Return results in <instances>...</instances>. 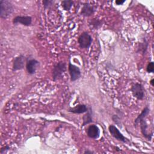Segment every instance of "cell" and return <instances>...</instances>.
I'll return each mask as SVG.
<instances>
[{
    "instance_id": "8fae6325",
    "label": "cell",
    "mask_w": 154,
    "mask_h": 154,
    "mask_svg": "<svg viewBox=\"0 0 154 154\" xmlns=\"http://www.w3.org/2000/svg\"><path fill=\"white\" fill-rule=\"evenodd\" d=\"M139 124L140 125V129L143 135L148 140L150 141L153 136V132H148V125L146 120L144 119L141 120L139 122Z\"/></svg>"
},
{
    "instance_id": "5b68a950",
    "label": "cell",
    "mask_w": 154,
    "mask_h": 154,
    "mask_svg": "<svg viewBox=\"0 0 154 154\" xmlns=\"http://www.w3.org/2000/svg\"><path fill=\"white\" fill-rule=\"evenodd\" d=\"M108 130L110 134L116 140L125 143H126L129 141V140L120 132L119 129L116 126L109 125L108 127Z\"/></svg>"
},
{
    "instance_id": "52a82bcc",
    "label": "cell",
    "mask_w": 154,
    "mask_h": 154,
    "mask_svg": "<svg viewBox=\"0 0 154 154\" xmlns=\"http://www.w3.org/2000/svg\"><path fill=\"white\" fill-rule=\"evenodd\" d=\"M39 61L32 58H26V69L29 75H33L35 73L39 66Z\"/></svg>"
},
{
    "instance_id": "30bf717a",
    "label": "cell",
    "mask_w": 154,
    "mask_h": 154,
    "mask_svg": "<svg viewBox=\"0 0 154 154\" xmlns=\"http://www.w3.org/2000/svg\"><path fill=\"white\" fill-rule=\"evenodd\" d=\"M87 135L90 138L97 139L100 136V129L96 125H91L87 129Z\"/></svg>"
},
{
    "instance_id": "ffe728a7",
    "label": "cell",
    "mask_w": 154,
    "mask_h": 154,
    "mask_svg": "<svg viewBox=\"0 0 154 154\" xmlns=\"http://www.w3.org/2000/svg\"><path fill=\"white\" fill-rule=\"evenodd\" d=\"M146 70L148 73H153L154 72V63L153 61L149 63Z\"/></svg>"
},
{
    "instance_id": "7c38bea8",
    "label": "cell",
    "mask_w": 154,
    "mask_h": 154,
    "mask_svg": "<svg viewBox=\"0 0 154 154\" xmlns=\"http://www.w3.org/2000/svg\"><path fill=\"white\" fill-rule=\"evenodd\" d=\"M94 13V7L89 3L84 4L81 11V14L84 17H90Z\"/></svg>"
},
{
    "instance_id": "d6986e66",
    "label": "cell",
    "mask_w": 154,
    "mask_h": 154,
    "mask_svg": "<svg viewBox=\"0 0 154 154\" xmlns=\"http://www.w3.org/2000/svg\"><path fill=\"white\" fill-rule=\"evenodd\" d=\"M54 1L53 0H44L43 1V4L45 9L49 8L54 5Z\"/></svg>"
},
{
    "instance_id": "6da1fadb",
    "label": "cell",
    "mask_w": 154,
    "mask_h": 154,
    "mask_svg": "<svg viewBox=\"0 0 154 154\" xmlns=\"http://www.w3.org/2000/svg\"><path fill=\"white\" fill-rule=\"evenodd\" d=\"M14 11V7L12 3L7 0L0 1V17L6 19Z\"/></svg>"
},
{
    "instance_id": "277c9868",
    "label": "cell",
    "mask_w": 154,
    "mask_h": 154,
    "mask_svg": "<svg viewBox=\"0 0 154 154\" xmlns=\"http://www.w3.org/2000/svg\"><path fill=\"white\" fill-rule=\"evenodd\" d=\"M131 91L133 96L138 100H143L145 96V91L143 86L140 83H135L132 87Z\"/></svg>"
},
{
    "instance_id": "44dd1931",
    "label": "cell",
    "mask_w": 154,
    "mask_h": 154,
    "mask_svg": "<svg viewBox=\"0 0 154 154\" xmlns=\"http://www.w3.org/2000/svg\"><path fill=\"white\" fill-rule=\"evenodd\" d=\"M112 119L113 120L114 122L116 123V125H117L121 127V122H120V118L117 116V115H114L112 117Z\"/></svg>"
},
{
    "instance_id": "603a6c76",
    "label": "cell",
    "mask_w": 154,
    "mask_h": 154,
    "mask_svg": "<svg viewBox=\"0 0 154 154\" xmlns=\"http://www.w3.org/2000/svg\"><path fill=\"white\" fill-rule=\"evenodd\" d=\"M125 2V0H117L115 1V3L117 5H122Z\"/></svg>"
},
{
    "instance_id": "8992f818",
    "label": "cell",
    "mask_w": 154,
    "mask_h": 154,
    "mask_svg": "<svg viewBox=\"0 0 154 154\" xmlns=\"http://www.w3.org/2000/svg\"><path fill=\"white\" fill-rule=\"evenodd\" d=\"M26 58L23 55H20L14 58L13 64V70H20L24 69L25 66H26Z\"/></svg>"
},
{
    "instance_id": "5bb4252c",
    "label": "cell",
    "mask_w": 154,
    "mask_h": 154,
    "mask_svg": "<svg viewBox=\"0 0 154 154\" xmlns=\"http://www.w3.org/2000/svg\"><path fill=\"white\" fill-rule=\"evenodd\" d=\"M92 109L90 106L88 108V110L86 112V114L83 116L82 120V126H84L86 125H88L93 122V117H92Z\"/></svg>"
},
{
    "instance_id": "cb8c5ba5",
    "label": "cell",
    "mask_w": 154,
    "mask_h": 154,
    "mask_svg": "<svg viewBox=\"0 0 154 154\" xmlns=\"http://www.w3.org/2000/svg\"><path fill=\"white\" fill-rule=\"evenodd\" d=\"M150 84L152 86L154 85V79H153V78H152V79L150 81Z\"/></svg>"
},
{
    "instance_id": "7a4b0ae2",
    "label": "cell",
    "mask_w": 154,
    "mask_h": 154,
    "mask_svg": "<svg viewBox=\"0 0 154 154\" xmlns=\"http://www.w3.org/2000/svg\"><path fill=\"white\" fill-rule=\"evenodd\" d=\"M67 66L66 63L63 61H60L57 63L52 69V78L54 81H57L61 79L63 73L66 71Z\"/></svg>"
},
{
    "instance_id": "4fadbf2b",
    "label": "cell",
    "mask_w": 154,
    "mask_h": 154,
    "mask_svg": "<svg viewBox=\"0 0 154 154\" xmlns=\"http://www.w3.org/2000/svg\"><path fill=\"white\" fill-rule=\"evenodd\" d=\"M88 107L85 104H79L74 107H70L69 111L74 114H83L87 111Z\"/></svg>"
},
{
    "instance_id": "9a60e30c",
    "label": "cell",
    "mask_w": 154,
    "mask_h": 154,
    "mask_svg": "<svg viewBox=\"0 0 154 154\" xmlns=\"http://www.w3.org/2000/svg\"><path fill=\"white\" fill-rule=\"evenodd\" d=\"M150 112V109L148 106H146L143 111H141V114H139L138 116V117L135 119V121H134V126L136 127L137 125H138L139 124V122L144 119V118L146 117V116H147L149 114V113Z\"/></svg>"
},
{
    "instance_id": "9c48e42d",
    "label": "cell",
    "mask_w": 154,
    "mask_h": 154,
    "mask_svg": "<svg viewBox=\"0 0 154 154\" xmlns=\"http://www.w3.org/2000/svg\"><path fill=\"white\" fill-rule=\"evenodd\" d=\"M13 23L14 25L20 24L28 26L32 23V17L29 16H17L13 19Z\"/></svg>"
},
{
    "instance_id": "3957f363",
    "label": "cell",
    "mask_w": 154,
    "mask_h": 154,
    "mask_svg": "<svg viewBox=\"0 0 154 154\" xmlns=\"http://www.w3.org/2000/svg\"><path fill=\"white\" fill-rule=\"evenodd\" d=\"M78 42L79 47L82 49L88 48L92 42L91 36L87 32H82L78 37Z\"/></svg>"
},
{
    "instance_id": "ac0fdd59",
    "label": "cell",
    "mask_w": 154,
    "mask_h": 154,
    "mask_svg": "<svg viewBox=\"0 0 154 154\" xmlns=\"http://www.w3.org/2000/svg\"><path fill=\"white\" fill-rule=\"evenodd\" d=\"M93 28H94L95 29H98L99 28H100L102 26V22L100 20L97 19H93L90 23Z\"/></svg>"
},
{
    "instance_id": "ba28073f",
    "label": "cell",
    "mask_w": 154,
    "mask_h": 154,
    "mask_svg": "<svg viewBox=\"0 0 154 154\" xmlns=\"http://www.w3.org/2000/svg\"><path fill=\"white\" fill-rule=\"evenodd\" d=\"M68 70L70 76V81L72 82H74L78 80L81 77V73L80 69L78 66L72 64L71 63H69Z\"/></svg>"
},
{
    "instance_id": "7402d4cb",
    "label": "cell",
    "mask_w": 154,
    "mask_h": 154,
    "mask_svg": "<svg viewBox=\"0 0 154 154\" xmlns=\"http://www.w3.org/2000/svg\"><path fill=\"white\" fill-rule=\"evenodd\" d=\"M9 149H10V147H9L8 146H5V147H2V148L1 149V153L2 154L5 151Z\"/></svg>"
},
{
    "instance_id": "e0dca14e",
    "label": "cell",
    "mask_w": 154,
    "mask_h": 154,
    "mask_svg": "<svg viewBox=\"0 0 154 154\" xmlns=\"http://www.w3.org/2000/svg\"><path fill=\"white\" fill-rule=\"evenodd\" d=\"M147 47H148V42L146 41V39H144L143 42L140 44L138 51H140L142 52L143 54H144L147 49Z\"/></svg>"
},
{
    "instance_id": "2e32d148",
    "label": "cell",
    "mask_w": 154,
    "mask_h": 154,
    "mask_svg": "<svg viewBox=\"0 0 154 154\" xmlns=\"http://www.w3.org/2000/svg\"><path fill=\"white\" fill-rule=\"evenodd\" d=\"M73 4V1L71 0H64L61 1V6L65 11H69Z\"/></svg>"
},
{
    "instance_id": "d4e9b609",
    "label": "cell",
    "mask_w": 154,
    "mask_h": 154,
    "mask_svg": "<svg viewBox=\"0 0 154 154\" xmlns=\"http://www.w3.org/2000/svg\"><path fill=\"white\" fill-rule=\"evenodd\" d=\"M84 153L87 154V153H93L94 152H92V151H90V150H86V151H85Z\"/></svg>"
}]
</instances>
